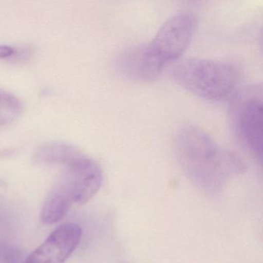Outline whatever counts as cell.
Listing matches in <instances>:
<instances>
[{"mask_svg": "<svg viewBox=\"0 0 263 263\" xmlns=\"http://www.w3.org/2000/svg\"><path fill=\"white\" fill-rule=\"evenodd\" d=\"M261 84L237 88L230 97L229 115L235 139L246 152L261 161L262 156Z\"/></svg>", "mask_w": 263, "mask_h": 263, "instance_id": "cell-4", "label": "cell"}, {"mask_svg": "<svg viewBox=\"0 0 263 263\" xmlns=\"http://www.w3.org/2000/svg\"><path fill=\"white\" fill-rule=\"evenodd\" d=\"M23 258L22 252L14 246L0 243V262L24 263Z\"/></svg>", "mask_w": 263, "mask_h": 263, "instance_id": "cell-10", "label": "cell"}, {"mask_svg": "<svg viewBox=\"0 0 263 263\" xmlns=\"http://www.w3.org/2000/svg\"><path fill=\"white\" fill-rule=\"evenodd\" d=\"M177 84L208 101L230 98L238 88L239 73L230 63L201 58L181 59L171 67Z\"/></svg>", "mask_w": 263, "mask_h": 263, "instance_id": "cell-3", "label": "cell"}, {"mask_svg": "<svg viewBox=\"0 0 263 263\" xmlns=\"http://www.w3.org/2000/svg\"><path fill=\"white\" fill-rule=\"evenodd\" d=\"M81 152L70 144L60 142L47 143L39 147L35 153V159L44 164L65 166Z\"/></svg>", "mask_w": 263, "mask_h": 263, "instance_id": "cell-8", "label": "cell"}, {"mask_svg": "<svg viewBox=\"0 0 263 263\" xmlns=\"http://www.w3.org/2000/svg\"><path fill=\"white\" fill-rule=\"evenodd\" d=\"M16 54V50L7 45H0V59L11 58Z\"/></svg>", "mask_w": 263, "mask_h": 263, "instance_id": "cell-11", "label": "cell"}, {"mask_svg": "<svg viewBox=\"0 0 263 263\" xmlns=\"http://www.w3.org/2000/svg\"><path fill=\"white\" fill-rule=\"evenodd\" d=\"M22 110L21 101L10 93L0 92V125L14 121Z\"/></svg>", "mask_w": 263, "mask_h": 263, "instance_id": "cell-9", "label": "cell"}, {"mask_svg": "<svg viewBox=\"0 0 263 263\" xmlns=\"http://www.w3.org/2000/svg\"><path fill=\"white\" fill-rule=\"evenodd\" d=\"M65 167L58 184L70 193L73 203L88 202L102 185L103 172L99 164L81 152Z\"/></svg>", "mask_w": 263, "mask_h": 263, "instance_id": "cell-5", "label": "cell"}, {"mask_svg": "<svg viewBox=\"0 0 263 263\" xmlns=\"http://www.w3.org/2000/svg\"><path fill=\"white\" fill-rule=\"evenodd\" d=\"M175 153L187 175L198 184L214 189L244 170L239 158L221 147L200 127H181L174 138Z\"/></svg>", "mask_w": 263, "mask_h": 263, "instance_id": "cell-2", "label": "cell"}, {"mask_svg": "<svg viewBox=\"0 0 263 263\" xmlns=\"http://www.w3.org/2000/svg\"><path fill=\"white\" fill-rule=\"evenodd\" d=\"M73 204L70 193L58 183L44 201L41 221L46 224L59 222L67 215Z\"/></svg>", "mask_w": 263, "mask_h": 263, "instance_id": "cell-7", "label": "cell"}, {"mask_svg": "<svg viewBox=\"0 0 263 263\" xmlns=\"http://www.w3.org/2000/svg\"><path fill=\"white\" fill-rule=\"evenodd\" d=\"M82 235L79 224L64 223L53 230L24 263H64L78 247Z\"/></svg>", "mask_w": 263, "mask_h": 263, "instance_id": "cell-6", "label": "cell"}, {"mask_svg": "<svg viewBox=\"0 0 263 263\" xmlns=\"http://www.w3.org/2000/svg\"><path fill=\"white\" fill-rule=\"evenodd\" d=\"M197 27V17L181 12L167 20L149 43L134 47L118 59V70L138 82L156 80L166 68L181 59L189 48Z\"/></svg>", "mask_w": 263, "mask_h": 263, "instance_id": "cell-1", "label": "cell"}]
</instances>
